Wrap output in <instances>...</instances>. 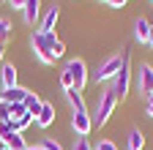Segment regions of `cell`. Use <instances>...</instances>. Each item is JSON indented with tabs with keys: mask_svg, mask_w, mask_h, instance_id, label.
Returning <instances> with one entry per match:
<instances>
[{
	"mask_svg": "<svg viewBox=\"0 0 153 150\" xmlns=\"http://www.w3.org/2000/svg\"><path fill=\"white\" fill-rule=\"evenodd\" d=\"M107 3H109V6H112V8H123V6H126V3H128V0H107Z\"/></svg>",
	"mask_w": 153,
	"mask_h": 150,
	"instance_id": "obj_26",
	"label": "cell"
},
{
	"mask_svg": "<svg viewBox=\"0 0 153 150\" xmlns=\"http://www.w3.org/2000/svg\"><path fill=\"white\" fill-rule=\"evenodd\" d=\"M120 66H123V55H109V58L90 74V79H93L96 85H99V82H112L115 74L120 71Z\"/></svg>",
	"mask_w": 153,
	"mask_h": 150,
	"instance_id": "obj_4",
	"label": "cell"
},
{
	"mask_svg": "<svg viewBox=\"0 0 153 150\" xmlns=\"http://www.w3.org/2000/svg\"><path fill=\"white\" fill-rule=\"evenodd\" d=\"M22 19L25 25H38L41 22V0H25V6H22Z\"/></svg>",
	"mask_w": 153,
	"mask_h": 150,
	"instance_id": "obj_9",
	"label": "cell"
},
{
	"mask_svg": "<svg viewBox=\"0 0 153 150\" xmlns=\"http://www.w3.org/2000/svg\"><path fill=\"white\" fill-rule=\"evenodd\" d=\"M126 147H128V150H142V147H145V134H142L140 128H131V131H128Z\"/></svg>",
	"mask_w": 153,
	"mask_h": 150,
	"instance_id": "obj_13",
	"label": "cell"
},
{
	"mask_svg": "<svg viewBox=\"0 0 153 150\" xmlns=\"http://www.w3.org/2000/svg\"><path fill=\"white\" fill-rule=\"evenodd\" d=\"M0 82H3V90L16 87V68L11 63H3V66H0Z\"/></svg>",
	"mask_w": 153,
	"mask_h": 150,
	"instance_id": "obj_11",
	"label": "cell"
},
{
	"mask_svg": "<svg viewBox=\"0 0 153 150\" xmlns=\"http://www.w3.org/2000/svg\"><path fill=\"white\" fill-rule=\"evenodd\" d=\"M6 3H8L11 8H22V6H25V0H6Z\"/></svg>",
	"mask_w": 153,
	"mask_h": 150,
	"instance_id": "obj_27",
	"label": "cell"
},
{
	"mask_svg": "<svg viewBox=\"0 0 153 150\" xmlns=\"http://www.w3.org/2000/svg\"><path fill=\"white\" fill-rule=\"evenodd\" d=\"M93 150H118V145H115L112 139H101V142H99V145H96Z\"/></svg>",
	"mask_w": 153,
	"mask_h": 150,
	"instance_id": "obj_23",
	"label": "cell"
},
{
	"mask_svg": "<svg viewBox=\"0 0 153 150\" xmlns=\"http://www.w3.org/2000/svg\"><path fill=\"white\" fill-rule=\"evenodd\" d=\"M66 101L71 104L74 112H85V98H82V93H79V90H74V87L66 90Z\"/></svg>",
	"mask_w": 153,
	"mask_h": 150,
	"instance_id": "obj_16",
	"label": "cell"
},
{
	"mask_svg": "<svg viewBox=\"0 0 153 150\" xmlns=\"http://www.w3.org/2000/svg\"><path fill=\"white\" fill-rule=\"evenodd\" d=\"M30 90H25V87H8V90H3V96H0V101H6V104H22L25 101V96H27Z\"/></svg>",
	"mask_w": 153,
	"mask_h": 150,
	"instance_id": "obj_10",
	"label": "cell"
},
{
	"mask_svg": "<svg viewBox=\"0 0 153 150\" xmlns=\"http://www.w3.org/2000/svg\"><path fill=\"white\" fill-rule=\"evenodd\" d=\"M148 35H150V22L145 19V16H140V19L134 22V38H137L140 44H148Z\"/></svg>",
	"mask_w": 153,
	"mask_h": 150,
	"instance_id": "obj_12",
	"label": "cell"
},
{
	"mask_svg": "<svg viewBox=\"0 0 153 150\" xmlns=\"http://www.w3.org/2000/svg\"><path fill=\"white\" fill-rule=\"evenodd\" d=\"M115 106H118V96L109 90V87H104L101 93H99V104H96V115H90L93 117V126H104L109 117H112V112H115Z\"/></svg>",
	"mask_w": 153,
	"mask_h": 150,
	"instance_id": "obj_3",
	"label": "cell"
},
{
	"mask_svg": "<svg viewBox=\"0 0 153 150\" xmlns=\"http://www.w3.org/2000/svg\"><path fill=\"white\" fill-rule=\"evenodd\" d=\"M41 147H44V150H63V145L55 142L52 137H44V139H41Z\"/></svg>",
	"mask_w": 153,
	"mask_h": 150,
	"instance_id": "obj_22",
	"label": "cell"
},
{
	"mask_svg": "<svg viewBox=\"0 0 153 150\" xmlns=\"http://www.w3.org/2000/svg\"><path fill=\"white\" fill-rule=\"evenodd\" d=\"M66 68L71 71V79H74V90H85V85H88V79H90V74H88V66H85V60H79V58H74V60H68L66 63Z\"/></svg>",
	"mask_w": 153,
	"mask_h": 150,
	"instance_id": "obj_5",
	"label": "cell"
},
{
	"mask_svg": "<svg viewBox=\"0 0 153 150\" xmlns=\"http://www.w3.org/2000/svg\"><path fill=\"white\" fill-rule=\"evenodd\" d=\"M148 47H153V22H150V35H148Z\"/></svg>",
	"mask_w": 153,
	"mask_h": 150,
	"instance_id": "obj_28",
	"label": "cell"
},
{
	"mask_svg": "<svg viewBox=\"0 0 153 150\" xmlns=\"http://www.w3.org/2000/svg\"><path fill=\"white\" fill-rule=\"evenodd\" d=\"M0 150H11V147H6V145H3V147H0Z\"/></svg>",
	"mask_w": 153,
	"mask_h": 150,
	"instance_id": "obj_31",
	"label": "cell"
},
{
	"mask_svg": "<svg viewBox=\"0 0 153 150\" xmlns=\"http://www.w3.org/2000/svg\"><path fill=\"white\" fill-rule=\"evenodd\" d=\"M150 3H153V0H150Z\"/></svg>",
	"mask_w": 153,
	"mask_h": 150,
	"instance_id": "obj_34",
	"label": "cell"
},
{
	"mask_svg": "<svg viewBox=\"0 0 153 150\" xmlns=\"http://www.w3.org/2000/svg\"><path fill=\"white\" fill-rule=\"evenodd\" d=\"M36 123L41 126V128H49V126L55 123V106H52V104H44L41 112H38V117H36Z\"/></svg>",
	"mask_w": 153,
	"mask_h": 150,
	"instance_id": "obj_14",
	"label": "cell"
},
{
	"mask_svg": "<svg viewBox=\"0 0 153 150\" xmlns=\"http://www.w3.org/2000/svg\"><path fill=\"white\" fill-rule=\"evenodd\" d=\"M3 120H8V104L0 101V123H3Z\"/></svg>",
	"mask_w": 153,
	"mask_h": 150,
	"instance_id": "obj_25",
	"label": "cell"
},
{
	"mask_svg": "<svg viewBox=\"0 0 153 150\" xmlns=\"http://www.w3.org/2000/svg\"><path fill=\"white\" fill-rule=\"evenodd\" d=\"M104 3H107V0H104Z\"/></svg>",
	"mask_w": 153,
	"mask_h": 150,
	"instance_id": "obj_33",
	"label": "cell"
},
{
	"mask_svg": "<svg viewBox=\"0 0 153 150\" xmlns=\"http://www.w3.org/2000/svg\"><path fill=\"white\" fill-rule=\"evenodd\" d=\"M11 134H16L14 123H11V120H3V123H0V142H3L6 137H11Z\"/></svg>",
	"mask_w": 153,
	"mask_h": 150,
	"instance_id": "obj_19",
	"label": "cell"
},
{
	"mask_svg": "<svg viewBox=\"0 0 153 150\" xmlns=\"http://www.w3.org/2000/svg\"><path fill=\"white\" fill-rule=\"evenodd\" d=\"M11 41V25L6 19H0V47H6Z\"/></svg>",
	"mask_w": 153,
	"mask_h": 150,
	"instance_id": "obj_18",
	"label": "cell"
},
{
	"mask_svg": "<svg viewBox=\"0 0 153 150\" xmlns=\"http://www.w3.org/2000/svg\"><path fill=\"white\" fill-rule=\"evenodd\" d=\"M57 19H60V6H49L44 14H41V22H38V30H41V33H55V25H57Z\"/></svg>",
	"mask_w": 153,
	"mask_h": 150,
	"instance_id": "obj_8",
	"label": "cell"
},
{
	"mask_svg": "<svg viewBox=\"0 0 153 150\" xmlns=\"http://www.w3.org/2000/svg\"><path fill=\"white\" fill-rule=\"evenodd\" d=\"M22 104H25V109L30 112V115H33V117H38V112H41V106H44V101H41V98H38V93H27V96H25V101H22Z\"/></svg>",
	"mask_w": 153,
	"mask_h": 150,
	"instance_id": "obj_15",
	"label": "cell"
},
{
	"mask_svg": "<svg viewBox=\"0 0 153 150\" xmlns=\"http://www.w3.org/2000/svg\"><path fill=\"white\" fill-rule=\"evenodd\" d=\"M3 145H6V147H11V150H25V147H27V142H25V137H22V134H11V137H6V139H3Z\"/></svg>",
	"mask_w": 153,
	"mask_h": 150,
	"instance_id": "obj_17",
	"label": "cell"
},
{
	"mask_svg": "<svg viewBox=\"0 0 153 150\" xmlns=\"http://www.w3.org/2000/svg\"><path fill=\"white\" fill-rule=\"evenodd\" d=\"M0 147H3V142H0Z\"/></svg>",
	"mask_w": 153,
	"mask_h": 150,
	"instance_id": "obj_32",
	"label": "cell"
},
{
	"mask_svg": "<svg viewBox=\"0 0 153 150\" xmlns=\"http://www.w3.org/2000/svg\"><path fill=\"white\" fill-rule=\"evenodd\" d=\"M71 150H93V145H90L88 137H74V147Z\"/></svg>",
	"mask_w": 153,
	"mask_h": 150,
	"instance_id": "obj_20",
	"label": "cell"
},
{
	"mask_svg": "<svg viewBox=\"0 0 153 150\" xmlns=\"http://www.w3.org/2000/svg\"><path fill=\"white\" fill-rule=\"evenodd\" d=\"M25 150H44V147H41V145H36V147H30V145H27Z\"/></svg>",
	"mask_w": 153,
	"mask_h": 150,
	"instance_id": "obj_29",
	"label": "cell"
},
{
	"mask_svg": "<svg viewBox=\"0 0 153 150\" xmlns=\"http://www.w3.org/2000/svg\"><path fill=\"white\" fill-rule=\"evenodd\" d=\"M57 41V35L55 33H41V30H36L33 35H30V47H33V55L38 60H41L44 66H52L55 63V55H52V44Z\"/></svg>",
	"mask_w": 153,
	"mask_h": 150,
	"instance_id": "obj_1",
	"label": "cell"
},
{
	"mask_svg": "<svg viewBox=\"0 0 153 150\" xmlns=\"http://www.w3.org/2000/svg\"><path fill=\"white\" fill-rule=\"evenodd\" d=\"M145 115H148V117H153V96H148V98H145Z\"/></svg>",
	"mask_w": 153,
	"mask_h": 150,
	"instance_id": "obj_24",
	"label": "cell"
},
{
	"mask_svg": "<svg viewBox=\"0 0 153 150\" xmlns=\"http://www.w3.org/2000/svg\"><path fill=\"white\" fill-rule=\"evenodd\" d=\"M60 85H63V90H71V87H74V79H71V71H68V68L60 71Z\"/></svg>",
	"mask_w": 153,
	"mask_h": 150,
	"instance_id": "obj_21",
	"label": "cell"
},
{
	"mask_svg": "<svg viewBox=\"0 0 153 150\" xmlns=\"http://www.w3.org/2000/svg\"><path fill=\"white\" fill-rule=\"evenodd\" d=\"M137 87H140V96H153V66L142 63L137 68Z\"/></svg>",
	"mask_w": 153,
	"mask_h": 150,
	"instance_id": "obj_6",
	"label": "cell"
},
{
	"mask_svg": "<svg viewBox=\"0 0 153 150\" xmlns=\"http://www.w3.org/2000/svg\"><path fill=\"white\" fill-rule=\"evenodd\" d=\"M128 87H131V55H128V49H126V52H123V66H120L118 74H115L109 90L118 96V101H123V98L128 96Z\"/></svg>",
	"mask_w": 153,
	"mask_h": 150,
	"instance_id": "obj_2",
	"label": "cell"
},
{
	"mask_svg": "<svg viewBox=\"0 0 153 150\" xmlns=\"http://www.w3.org/2000/svg\"><path fill=\"white\" fill-rule=\"evenodd\" d=\"M3 52H6V49H3V47H0V63H3Z\"/></svg>",
	"mask_w": 153,
	"mask_h": 150,
	"instance_id": "obj_30",
	"label": "cell"
},
{
	"mask_svg": "<svg viewBox=\"0 0 153 150\" xmlns=\"http://www.w3.org/2000/svg\"><path fill=\"white\" fill-rule=\"evenodd\" d=\"M71 128H74L76 137H88V134H90L93 117L88 115V109H85V112H74V115H71Z\"/></svg>",
	"mask_w": 153,
	"mask_h": 150,
	"instance_id": "obj_7",
	"label": "cell"
}]
</instances>
